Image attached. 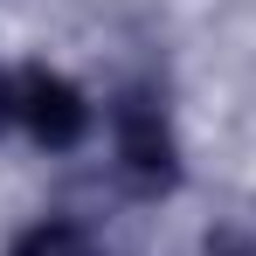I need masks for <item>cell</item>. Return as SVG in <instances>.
<instances>
[{"label": "cell", "mask_w": 256, "mask_h": 256, "mask_svg": "<svg viewBox=\"0 0 256 256\" xmlns=\"http://www.w3.org/2000/svg\"><path fill=\"white\" fill-rule=\"evenodd\" d=\"M21 111H28V125L42 132V138H56V146L84 132V111H76V97L56 84V76H35V84L21 90Z\"/></svg>", "instance_id": "cell-1"}]
</instances>
